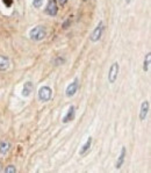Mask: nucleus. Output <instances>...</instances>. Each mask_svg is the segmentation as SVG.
Returning a JSON list of instances; mask_svg holds the SVG:
<instances>
[{
  "mask_svg": "<svg viewBox=\"0 0 151 173\" xmlns=\"http://www.w3.org/2000/svg\"><path fill=\"white\" fill-rule=\"evenodd\" d=\"M45 36H47V32L44 29V27L42 26H37L29 32V37L33 41H42L45 39Z\"/></svg>",
  "mask_w": 151,
  "mask_h": 173,
  "instance_id": "nucleus-1",
  "label": "nucleus"
},
{
  "mask_svg": "<svg viewBox=\"0 0 151 173\" xmlns=\"http://www.w3.org/2000/svg\"><path fill=\"white\" fill-rule=\"evenodd\" d=\"M51 95H52V91L50 87H48V86H43V87H41L39 90V99L42 102L49 101L51 99Z\"/></svg>",
  "mask_w": 151,
  "mask_h": 173,
  "instance_id": "nucleus-2",
  "label": "nucleus"
},
{
  "mask_svg": "<svg viewBox=\"0 0 151 173\" xmlns=\"http://www.w3.org/2000/svg\"><path fill=\"white\" fill-rule=\"evenodd\" d=\"M118 71H120V66L117 63H113L110 69H109V73H108V81L110 84H114L117 79V74H118Z\"/></svg>",
  "mask_w": 151,
  "mask_h": 173,
  "instance_id": "nucleus-3",
  "label": "nucleus"
},
{
  "mask_svg": "<svg viewBox=\"0 0 151 173\" xmlns=\"http://www.w3.org/2000/svg\"><path fill=\"white\" fill-rule=\"evenodd\" d=\"M58 12V6L56 0H48V4L45 7V13L50 16H55Z\"/></svg>",
  "mask_w": 151,
  "mask_h": 173,
  "instance_id": "nucleus-4",
  "label": "nucleus"
},
{
  "mask_svg": "<svg viewBox=\"0 0 151 173\" xmlns=\"http://www.w3.org/2000/svg\"><path fill=\"white\" fill-rule=\"evenodd\" d=\"M102 30H104V23L102 21L99 22V24L95 27V29L92 32V35H91V41L92 42H98L102 35Z\"/></svg>",
  "mask_w": 151,
  "mask_h": 173,
  "instance_id": "nucleus-5",
  "label": "nucleus"
},
{
  "mask_svg": "<svg viewBox=\"0 0 151 173\" xmlns=\"http://www.w3.org/2000/svg\"><path fill=\"white\" fill-rule=\"evenodd\" d=\"M77 90H78V79H74V81H72L65 90V94L68 98H71L73 97L76 93H77Z\"/></svg>",
  "mask_w": 151,
  "mask_h": 173,
  "instance_id": "nucleus-6",
  "label": "nucleus"
},
{
  "mask_svg": "<svg viewBox=\"0 0 151 173\" xmlns=\"http://www.w3.org/2000/svg\"><path fill=\"white\" fill-rule=\"evenodd\" d=\"M149 112V101H143L141 105V112H139V119L141 121H144L146 119V115Z\"/></svg>",
  "mask_w": 151,
  "mask_h": 173,
  "instance_id": "nucleus-7",
  "label": "nucleus"
},
{
  "mask_svg": "<svg viewBox=\"0 0 151 173\" xmlns=\"http://www.w3.org/2000/svg\"><path fill=\"white\" fill-rule=\"evenodd\" d=\"M126 152H127L126 147H122V149H121V153H120V156H118V159H117V162H116V168H121V166L123 165L125 158H126Z\"/></svg>",
  "mask_w": 151,
  "mask_h": 173,
  "instance_id": "nucleus-8",
  "label": "nucleus"
},
{
  "mask_svg": "<svg viewBox=\"0 0 151 173\" xmlns=\"http://www.w3.org/2000/svg\"><path fill=\"white\" fill-rule=\"evenodd\" d=\"M73 119H74V107H73V106H70V108H69L66 115L63 118V122H64V123H68V122L72 121Z\"/></svg>",
  "mask_w": 151,
  "mask_h": 173,
  "instance_id": "nucleus-9",
  "label": "nucleus"
},
{
  "mask_svg": "<svg viewBox=\"0 0 151 173\" xmlns=\"http://www.w3.org/2000/svg\"><path fill=\"white\" fill-rule=\"evenodd\" d=\"M91 145H92V137H88L87 141H86V143L81 147V149H80V151H79V155H80V156H84V155L89 150Z\"/></svg>",
  "mask_w": 151,
  "mask_h": 173,
  "instance_id": "nucleus-10",
  "label": "nucleus"
},
{
  "mask_svg": "<svg viewBox=\"0 0 151 173\" xmlns=\"http://www.w3.org/2000/svg\"><path fill=\"white\" fill-rule=\"evenodd\" d=\"M33 89H34L33 84L30 82V81H27V82L24 84V87H23V91H22V95H23V97H29L30 93L33 92Z\"/></svg>",
  "mask_w": 151,
  "mask_h": 173,
  "instance_id": "nucleus-11",
  "label": "nucleus"
},
{
  "mask_svg": "<svg viewBox=\"0 0 151 173\" xmlns=\"http://www.w3.org/2000/svg\"><path fill=\"white\" fill-rule=\"evenodd\" d=\"M9 66V61L6 56H0V71H6Z\"/></svg>",
  "mask_w": 151,
  "mask_h": 173,
  "instance_id": "nucleus-12",
  "label": "nucleus"
},
{
  "mask_svg": "<svg viewBox=\"0 0 151 173\" xmlns=\"http://www.w3.org/2000/svg\"><path fill=\"white\" fill-rule=\"evenodd\" d=\"M9 148H11L9 142L3 141L1 143H0V153H1V155H6L8 152V150H9Z\"/></svg>",
  "mask_w": 151,
  "mask_h": 173,
  "instance_id": "nucleus-13",
  "label": "nucleus"
},
{
  "mask_svg": "<svg viewBox=\"0 0 151 173\" xmlns=\"http://www.w3.org/2000/svg\"><path fill=\"white\" fill-rule=\"evenodd\" d=\"M150 64H151V53H150V52H148V53H146V56H145V58H144V64H143V70H144L145 72H148V71H149V69H150Z\"/></svg>",
  "mask_w": 151,
  "mask_h": 173,
  "instance_id": "nucleus-14",
  "label": "nucleus"
},
{
  "mask_svg": "<svg viewBox=\"0 0 151 173\" xmlns=\"http://www.w3.org/2000/svg\"><path fill=\"white\" fill-rule=\"evenodd\" d=\"M5 172H6V173H15V172H16V168H15L14 165H8V166H6Z\"/></svg>",
  "mask_w": 151,
  "mask_h": 173,
  "instance_id": "nucleus-15",
  "label": "nucleus"
},
{
  "mask_svg": "<svg viewBox=\"0 0 151 173\" xmlns=\"http://www.w3.org/2000/svg\"><path fill=\"white\" fill-rule=\"evenodd\" d=\"M43 1H44V0H33V5H34V7L40 8L43 5Z\"/></svg>",
  "mask_w": 151,
  "mask_h": 173,
  "instance_id": "nucleus-16",
  "label": "nucleus"
},
{
  "mask_svg": "<svg viewBox=\"0 0 151 173\" xmlns=\"http://www.w3.org/2000/svg\"><path fill=\"white\" fill-rule=\"evenodd\" d=\"M58 3H59L60 6H64V5L68 3V0H58Z\"/></svg>",
  "mask_w": 151,
  "mask_h": 173,
  "instance_id": "nucleus-17",
  "label": "nucleus"
},
{
  "mask_svg": "<svg viewBox=\"0 0 151 173\" xmlns=\"http://www.w3.org/2000/svg\"><path fill=\"white\" fill-rule=\"evenodd\" d=\"M4 4L6 6H11L12 5V0H4Z\"/></svg>",
  "mask_w": 151,
  "mask_h": 173,
  "instance_id": "nucleus-18",
  "label": "nucleus"
},
{
  "mask_svg": "<svg viewBox=\"0 0 151 173\" xmlns=\"http://www.w3.org/2000/svg\"><path fill=\"white\" fill-rule=\"evenodd\" d=\"M3 171V165H1V163H0V172Z\"/></svg>",
  "mask_w": 151,
  "mask_h": 173,
  "instance_id": "nucleus-19",
  "label": "nucleus"
},
{
  "mask_svg": "<svg viewBox=\"0 0 151 173\" xmlns=\"http://www.w3.org/2000/svg\"><path fill=\"white\" fill-rule=\"evenodd\" d=\"M126 1H127V3H130V0H126Z\"/></svg>",
  "mask_w": 151,
  "mask_h": 173,
  "instance_id": "nucleus-20",
  "label": "nucleus"
},
{
  "mask_svg": "<svg viewBox=\"0 0 151 173\" xmlns=\"http://www.w3.org/2000/svg\"><path fill=\"white\" fill-rule=\"evenodd\" d=\"M84 1H86V0H84Z\"/></svg>",
  "mask_w": 151,
  "mask_h": 173,
  "instance_id": "nucleus-21",
  "label": "nucleus"
}]
</instances>
